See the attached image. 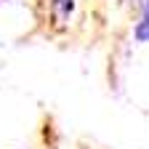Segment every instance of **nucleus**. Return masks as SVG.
I'll return each mask as SVG.
<instances>
[{
  "label": "nucleus",
  "instance_id": "nucleus-1",
  "mask_svg": "<svg viewBox=\"0 0 149 149\" xmlns=\"http://www.w3.org/2000/svg\"><path fill=\"white\" fill-rule=\"evenodd\" d=\"M139 8H141V22L133 27V37L136 43H149V0H144Z\"/></svg>",
  "mask_w": 149,
  "mask_h": 149
},
{
  "label": "nucleus",
  "instance_id": "nucleus-2",
  "mask_svg": "<svg viewBox=\"0 0 149 149\" xmlns=\"http://www.w3.org/2000/svg\"><path fill=\"white\" fill-rule=\"evenodd\" d=\"M51 6H53V11L59 13L61 19H69V13H72V8H74L72 0H51Z\"/></svg>",
  "mask_w": 149,
  "mask_h": 149
}]
</instances>
